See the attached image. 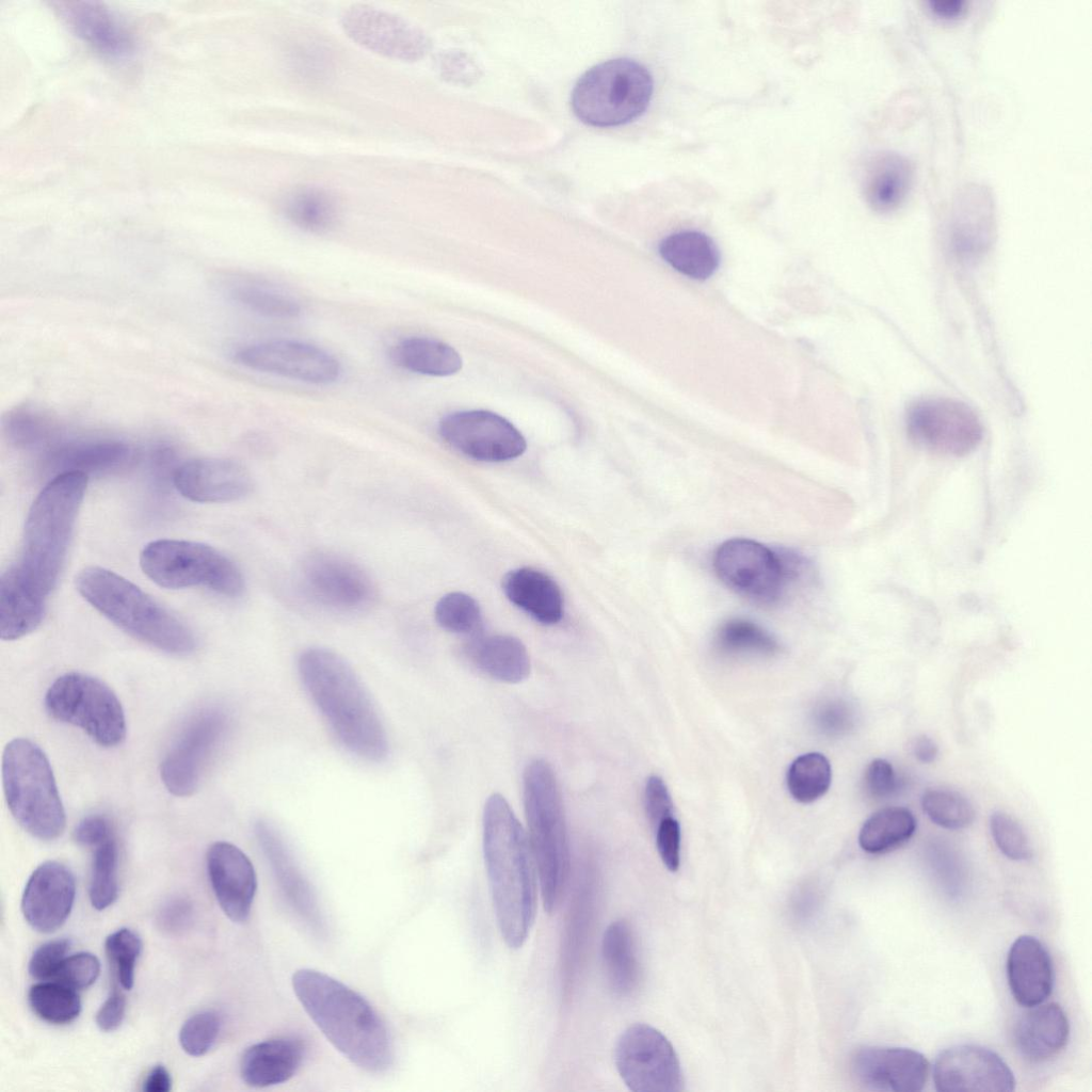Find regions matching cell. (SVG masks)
<instances>
[{
  "instance_id": "obj_1",
  "label": "cell",
  "mask_w": 1092,
  "mask_h": 1092,
  "mask_svg": "<svg viewBox=\"0 0 1092 1092\" xmlns=\"http://www.w3.org/2000/svg\"><path fill=\"white\" fill-rule=\"evenodd\" d=\"M483 853L495 916L505 944L524 945L536 914V869L529 839L508 801L488 797Z\"/></svg>"
},
{
  "instance_id": "obj_2",
  "label": "cell",
  "mask_w": 1092,
  "mask_h": 1092,
  "mask_svg": "<svg viewBox=\"0 0 1092 1092\" xmlns=\"http://www.w3.org/2000/svg\"><path fill=\"white\" fill-rule=\"evenodd\" d=\"M292 987L311 1021L353 1064L369 1073H382L392 1065L390 1033L364 996L311 968L296 970Z\"/></svg>"
},
{
  "instance_id": "obj_3",
  "label": "cell",
  "mask_w": 1092,
  "mask_h": 1092,
  "mask_svg": "<svg viewBox=\"0 0 1092 1092\" xmlns=\"http://www.w3.org/2000/svg\"><path fill=\"white\" fill-rule=\"evenodd\" d=\"M301 680L339 741L356 756L386 757L385 728L371 697L351 665L338 654L310 647L299 657Z\"/></svg>"
},
{
  "instance_id": "obj_4",
  "label": "cell",
  "mask_w": 1092,
  "mask_h": 1092,
  "mask_svg": "<svg viewBox=\"0 0 1092 1092\" xmlns=\"http://www.w3.org/2000/svg\"><path fill=\"white\" fill-rule=\"evenodd\" d=\"M87 478L77 471L55 475L29 509L20 559L15 565L22 577L45 596L57 585L63 568Z\"/></svg>"
},
{
  "instance_id": "obj_5",
  "label": "cell",
  "mask_w": 1092,
  "mask_h": 1092,
  "mask_svg": "<svg viewBox=\"0 0 1092 1092\" xmlns=\"http://www.w3.org/2000/svg\"><path fill=\"white\" fill-rule=\"evenodd\" d=\"M76 588L93 608L133 638L172 655L195 651L192 629L125 577L89 566L77 575Z\"/></svg>"
},
{
  "instance_id": "obj_6",
  "label": "cell",
  "mask_w": 1092,
  "mask_h": 1092,
  "mask_svg": "<svg viewBox=\"0 0 1092 1092\" xmlns=\"http://www.w3.org/2000/svg\"><path fill=\"white\" fill-rule=\"evenodd\" d=\"M523 785L528 839L541 898L545 911L551 913L564 894L569 870L563 800L555 771L543 759L527 765Z\"/></svg>"
},
{
  "instance_id": "obj_7",
  "label": "cell",
  "mask_w": 1092,
  "mask_h": 1092,
  "mask_svg": "<svg viewBox=\"0 0 1092 1092\" xmlns=\"http://www.w3.org/2000/svg\"><path fill=\"white\" fill-rule=\"evenodd\" d=\"M2 781L7 807L26 832L45 841L63 834L64 806L50 762L35 742L16 738L6 744Z\"/></svg>"
},
{
  "instance_id": "obj_8",
  "label": "cell",
  "mask_w": 1092,
  "mask_h": 1092,
  "mask_svg": "<svg viewBox=\"0 0 1092 1092\" xmlns=\"http://www.w3.org/2000/svg\"><path fill=\"white\" fill-rule=\"evenodd\" d=\"M653 95L648 70L629 59H613L585 71L572 93V108L594 127L624 125L639 117Z\"/></svg>"
},
{
  "instance_id": "obj_9",
  "label": "cell",
  "mask_w": 1092,
  "mask_h": 1092,
  "mask_svg": "<svg viewBox=\"0 0 1092 1092\" xmlns=\"http://www.w3.org/2000/svg\"><path fill=\"white\" fill-rule=\"evenodd\" d=\"M140 566L156 584L172 590L203 587L226 597H238L244 577L226 555L193 541L160 539L144 546Z\"/></svg>"
},
{
  "instance_id": "obj_10",
  "label": "cell",
  "mask_w": 1092,
  "mask_h": 1092,
  "mask_svg": "<svg viewBox=\"0 0 1092 1092\" xmlns=\"http://www.w3.org/2000/svg\"><path fill=\"white\" fill-rule=\"evenodd\" d=\"M44 704L53 719L81 728L101 746L118 745L126 737L121 701L94 676L79 672L59 676L48 688Z\"/></svg>"
},
{
  "instance_id": "obj_11",
  "label": "cell",
  "mask_w": 1092,
  "mask_h": 1092,
  "mask_svg": "<svg viewBox=\"0 0 1092 1092\" xmlns=\"http://www.w3.org/2000/svg\"><path fill=\"white\" fill-rule=\"evenodd\" d=\"M802 558L748 539L721 544L713 556L718 577L729 589L757 604L771 605L802 572Z\"/></svg>"
},
{
  "instance_id": "obj_12",
  "label": "cell",
  "mask_w": 1092,
  "mask_h": 1092,
  "mask_svg": "<svg viewBox=\"0 0 1092 1092\" xmlns=\"http://www.w3.org/2000/svg\"><path fill=\"white\" fill-rule=\"evenodd\" d=\"M615 1067L633 1092H679L684 1075L671 1042L658 1029L643 1023L627 1027L616 1040Z\"/></svg>"
},
{
  "instance_id": "obj_13",
  "label": "cell",
  "mask_w": 1092,
  "mask_h": 1092,
  "mask_svg": "<svg viewBox=\"0 0 1092 1092\" xmlns=\"http://www.w3.org/2000/svg\"><path fill=\"white\" fill-rule=\"evenodd\" d=\"M906 422L914 443L941 455H965L982 438V424L977 414L952 399L931 398L916 402L908 413Z\"/></svg>"
},
{
  "instance_id": "obj_14",
  "label": "cell",
  "mask_w": 1092,
  "mask_h": 1092,
  "mask_svg": "<svg viewBox=\"0 0 1092 1092\" xmlns=\"http://www.w3.org/2000/svg\"><path fill=\"white\" fill-rule=\"evenodd\" d=\"M226 728L227 717L216 709L204 710L187 724L160 767L162 783L171 793L189 797L197 790L205 767Z\"/></svg>"
},
{
  "instance_id": "obj_15",
  "label": "cell",
  "mask_w": 1092,
  "mask_h": 1092,
  "mask_svg": "<svg viewBox=\"0 0 1092 1092\" xmlns=\"http://www.w3.org/2000/svg\"><path fill=\"white\" fill-rule=\"evenodd\" d=\"M234 359L252 370L316 384L336 382L341 373L335 356L315 344L273 339L237 349Z\"/></svg>"
},
{
  "instance_id": "obj_16",
  "label": "cell",
  "mask_w": 1092,
  "mask_h": 1092,
  "mask_svg": "<svg viewBox=\"0 0 1092 1092\" xmlns=\"http://www.w3.org/2000/svg\"><path fill=\"white\" fill-rule=\"evenodd\" d=\"M346 34L362 47L383 57L414 62L430 48L425 33L407 19L366 4H353L340 16Z\"/></svg>"
},
{
  "instance_id": "obj_17",
  "label": "cell",
  "mask_w": 1092,
  "mask_h": 1092,
  "mask_svg": "<svg viewBox=\"0 0 1092 1092\" xmlns=\"http://www.w3.org/2000/svg\"><path fill=\"white\" fill-rule=\"evenodd\" d=\"M441 438L464 455L484 462H503L524 453L521 433L505 418L488 411H463L445 416Z\"/></svg>"
},
{
  "instance_id": "obj_18",
  "label": "cell",
  "mask_w": 1092,
  "mask_h": 1092,
  "mask_svg": "<svg viewBox=\"0 0 1092 1092\" xmlns=\"http://www.w3.org/2000/svg\"><path fill=\"white\" fill-rule=\"evenodd\" d=\"M303 589L316 603L337 611L369 606L375 589L357 564L336 555L318 552L305 558L300 569Z\"/></svg>"
},
{
  "instance_id": "obj_19",
  "label": "cell",
  "mask_w": 1092,
  "mask_h": 1092,
  "mask_svg": "<svg viewBox=\"0 0 1092 1092\" xmlns=\"http://www.w3.org/2000/svg\"><path fill=\"white\" fill-rule=\"evenodd\" d=\"M933 1082L941 1092H1010L1015 1078L995 1051L973 1044L943 1050L933 1065Z\"/></svg>"
},
{
  "instance_id": "obj_20",
  "label": "cell",
  "mask_w": 1092,
  "mask_h": 1092,
  "mask_svg": "<svg viewBox=\"0 0 1092 1092\" xmlns=\"http://www.w3.org/2000/svg\"><path fill=\"white\" fill-rule=\"evenodd\" d=\"M851 1069L867 1090L915 1092L926 1086L930 1065L921 1053L912 1048L867 1045L855 1050Z\"/></svg>"
},
{
  "instance_id": "obj_21",
  "label": "cell",
  "mask_w": 1092,
  "mask_h": 1092,
  "mask_svg": "<svg viewBox=\"0 0 1092 1092\" xmlns=\"http://www.w3.org/2000/svg\"><path fill=\"white\" fill-rule=\"evenodd\" d=\"M76 882L70 869L48 861L30 876L21 898V911L36 931L51 933L68 918L75 902Z\"/></svg>"
},
{
  "instance_id": "obj_22",
  "label": "cell",
  "mask_w": 1092,
  "mask_h": 1092,
  "mask_svg": "<svg viewBox=\"0 0 1092 1092\" xmlns=\"http://www.w3.org/2000/svg\"><path fill=\"white\" fill-rule=\"evenodd\" d=\"M206 864L215 898L225 915L235 922H244L257 890V877L247 855L227 841L213 842L207 851Z\"/></svg>"
},
{
  "instance_id": "obj_23",
  "label": "cell",
  "mask_w": 1092,
  "mask_h": 1092,
  "mask_svg": "<svg viewBox=\"0 0 1092 1092\" xmlns=\"http://www.w3.org/2000/svg\"><path fill=\"white\" fill-rule=\"evenodd\" d=\"M173 482L182 497L202 503L239 500L253 488L247 469L224 457L187 461L174 470Z\"/></svg>"
},
{
  "instance_id": "obj_24",
  "label": "cell",
  "mask_w": 1092,
  "mask_h": 1092,
  "mask_svg": "<svg viewBox=\"0 0 1092 1092\" xmlns=\"http://www.w3.org/2000/svg\"><path fill=\"white\" fill-rule=\"evenodd\" d=\"M1006 971L1010 992L1018 1005L1030 1008L1051 995L1054 963L1046 946L1037 937L1024 934L1012 943Z\"/></svg>"
},
{
  "instance_id": "obj_25",
  "label": "cell",
  "mask_w": 1092,
  "mask_h": 1092,
  "mask_svg": "<svg viewBox=\"0 0 1092 1092\" xmlns=\"http://www.w3.org/2000/svg\"><path fill=\"white\" fill-rule=\"evenodd\" d=\"M1069 1037V1018L1056 1002L1030 1007L1018 1017L1013 1030L1016 1049L1031 1062L1054 1058L1064 1048Z\"/></svg>"
},
{
  "instance_id": "obj_26",
  "label": "cell",
  "mask_w": 1092,
  "mask_h": 1092,
  "mask_svg": "<svg viewBox=\"0 0 1092 1092\" xmlns=\"http://www.w3.org/2000/svg\"><path fill=\"white\" fill-rule=\"evenodd\" d=\"M305 1057V1045L295 1037H278L247 1047L240 1059V1076L254 1088L284 1083L292 1078Z\"/></svg>"
},
{
  "instance_id": "obj_27",
  "label": "cell",
  "mask_w": 1092,
  "mask_h": 1092,
  "mask_svg": "<svg viewBox=\"0 0 1092 1092\" xmlns=\"http://www.w3.org/2000/svg\"><path fill=\"white\" fill-rule=\"evenodd\" d=\"M63 14L74 32L100 54L113 59L129 58L134 42L126 26L109 9L95 2L68 3Z\"/></svg>"
},
{
  "instance_id": "obj_28",
  "label": "cell",
  "mask_w": 1092,
  "mask_h": 1092,
  "mask_svg": "<svg viewBox=\"0 0 1092 1092\" xmlns=\"http://www.w3.org/2000/svg\"><path fill=\"white\" fill-rule=\"evenodd\" d=\"M46 597L34 589L16 565L0 578V637L5 641L20 639L35 630L46 613Z\"/></svg>"
},
{
  "instance_id": "obj_29",
  "label": "cell",
  "mask_w": 1092,
  "mask_h": 1092,
  "mask_svg": "<svg viewBox=\"0 0 1092 1092\" xmlns=\"http://www.w3.org/2000/svg\"><path fill=\"white\" fill-rule=\"evenodd\" d=\"M502 590L511 603L542 624L552 625L562 619V592L544 572L531 567L511 571L502 580Z\"/></svg>"
},
{
  "instance_id": "obj_30",
  "label": "cell",
  "mask_w": 1092,
  "mask_h": 1092,
  "mask_svg": "<svg viewBox=\"0 0 1092 1092\" xmlns=\"http://www.w3.org/2000/svg\"><path fill=\"white\" fill-rule=\"evenodd\" d=\"M465 653L477 669L503 682L517 684L530 674L528 651L520 640L512 636H472Z\"/></svg>"
},
{
  "instance_id": "obj_31",
  "label": "cell",
  "mask_w": 1092,
  "mask_h": 1092,
  "mask_svg": "<svg viewBox=\"0 0 1092 1092\" xmlns=\"http://www.w3.org/2000/svg\"><path fill=\"white\" fill-rule=\"evenodd\" d=\"M131 456L130 446L119 439L102 438L66 443L48 452V469L55 473L77 471L86 476L113 469Z\"/></svg>"
},
{
  "instance_id": "obj_32",
  "label": "cell",
  "mask_w": 1092,
  "mask_h": 1092,
  "mask_svg": "<svg viewBox=\"0 0 1092 1092\" xmlns=\"http://www.w3.org/2000/svg\"><path fill=\"white\" fill-rule=\"evenodd\" d=\"M601 957L608 983L619 997L631 995L641 980L636 942L630 925L624 919L612 921L604 932Z\"/></svg>"
},
{
  "instance_id": "obj_33",
  "label": "cell",
  "mask_w": 1092,
  "mask_h": 1092,
  "mask_svg": "<svg viewBox=\"0 0 1092 1092\" xmlns=\"http://www.w3.org/2000/svg\"><path fill=\"white\" fill-rule=\"evenodd\" d=\"M912 181V164L904 156L895 151L880 154L867 172L866 198L874 210L892 211L908 196Z\"/></svg>"
},
{
  "instance_id": "obj_34",
  "label": "cell",
  "mask_w": 1092,
  "mask_h": 1092,
  "mask_svg": "<svg viewBox=\"0 0 1092 1092\" xmlns=\"http://www.w3.org/2000/svg\"><path fill=\"white\" fill-rule=\"evenodd\" d=\"M389 355L398 367L423 375L448 376L462 368V358L454 348L429 337L404 338L391 347Z\"/></svg>"
},
{
  "instance_id": "obj_35",
  "label": "cell",
  "mask_w": 1092,
  "mask_h": 1092,
  "mask_svg": "<svg viewBox=\"0 0 1092 1092\" xmlns=\"http://www.w3.org/2000/svg\"><path fill=\"white\" fill-rule=\"evenodd\" d=\"M255 833L282 888L306 914L312 913L310 888L277 829L266 820L255 825Z\"/></svg>"
},
{
  "instance_id": "obj_36",
  "label": "cell",
  "mask_w": 1092,
  "mask_h": 1092,
  "mask_svg": "<svg viewBox=\"0 0 1092 1092\" xmlns=\"http://www.w3.org/2000/svg\"><path fill=\"white\" fill-rule=\"evenodd\" d=\"M661 257L678 272L695 279H706L719 266V252L703 232L682 230L665 237L660 245Z\"/></svg>"
},
{
  "instance_id": "obj_37",
  "label": "cell",
  "mask_w": 1092,
  "mask_h": 1092,
  "mask_svg": "<svg viewBox=\"0 0 1092 1092\" xmlns=\"http://www.w3.org/2000/svg\"><path fill=\"white\" fill-rule=\"evenodd\" d=\"M285 216L296 227L310 232L332 228L338 216L335 196L324 189L304 187L286 195L282 203Z\"/></svg>"
},
{
  "instance_id": "obj_38",
  "label": "cell",
  "mask_w": 1092,
  "mask_h": 1092,
  "mask_svg": "<svg viewBox=\"0 0 1092 1092\" xmlns=\"http://www.w3.org/2000/svg\"><path fill=\"white\" fill-rule=\"evenodd\" d=\"M915 829L916 820L909 809L883 808L864 822L858 834V844L869 854H882L906 842Z\"/></svg>"
},
{
  "instance_id": "obj_39",
  "label": "cell",
  "mask_w": 1092,
  "mask_h": 1092,
  "mask_svg": "<svg viewBox=\"0 0 1092 1092\" xmlns=\"http://www.w3.org/2000/svg\"><path fill=\"white\" fill-rule=\"evenodd\" d=\"M227 295L250 311L273 319L300 316L301 305L289 294L258 280L236 277L226 283Z\"/></svg>"
},
{
  "instance_id": "obj_40",
  "label": "cell",
  "mask_w": 1092,
  "mask_h": 1092,
  "mask_svg": "<svg viewBox=\"0 0 1092 1092\" xmlns=\"http://www.w3.org/2000/svg\"><path fill=\"white\" fill-rule=\"evenodd\" d=\"M2 429L7 440L20 449L41 447L57 434L54 419L30 404H18L9 410L2 418Z\"/></svg>"
},
{
  "instance_id": "obj_41",
  "label": "cell",
  "mask_w": 1092,
  "mask_h": 1092,
  "mask_svg": "<svg viewBox=\"0 0 1092 1092\" xmlns=\"http://www.w3.org/2000/svg\"><path fill=\"white\" fill-rule=\"evenodd\" d=\"M831 782L830 761L823 754L817 752L797 757L786 775L789 793L801 803H812L824 796Z\"/></svg>"
},
{
  "instance_id": "obj_42",
  "label": "cell",
  "mask_w": 1092,
  "mask_h": 1092,
  "mask_svg": "<svg viewBox=\"0 0 1092 1092\" xmlns=\"http://www.w3.org/2000/svg\"><path fill=\"white\" fill-rule=\"evenodd\" d=\"M28 1000L33 1012L50 1024H68L81 1012V999L76 990L58 981L32 985Z\"/></svg>"
},
{
  "instance_id": "obj_43",
  "label": "cell",
  "mask_w": 1092,
  "mask_h": 1092,
  "mask_svg": "<svg viewBox=\"0 0 1092 1092\" xmlns=\"http://www.w3.org/2000/svg\"><path fill=\"white\" fill-rule=\"evenodd\" d=\"M118 850L114 835L94 847L89 897L98 911L112 905L118 897Z\"/></svg>"
},
{
  "instance_id": "obj_44",
  "label": "cell",
  "mask_w": 1092,
  "mask_h": 1092,
  "mask_svg": "<svg viewBox=\"0 0 1092 1092\" xmlns=\"http://www.w3.org/2000/svg\"><path fill=\"white\" fill-rule=\"evenodd\" d=\"M717 648L727 655H772L777 651V643L757 624L734 619L724 623L716 635Z\"/></svg>"
},
{
  "instance_id": "obj_45",
  "label": "cell",
  "mask_w": 1092,
  "mask_h": 1092,
  "mask_svg": "<svg viewBox=\"0 0 1092 1092\" xmlns=\"http://www.w3.org/2000/svg\"><path fill=\"white\" fill-rule=\"evenodd\" d=\"M434 616L441 628L454 633L472 637L482 628L479 604L462 592H450L441 596L435 605Z\"/></svg>"
},
{
  "instance_id": "obj_46",
  "label": "cell",
  "mask_w": 1092,
  "mask_h": 1092,
  "mask_svg": "<svg viewBox=\"0 0 1092 1092\" xmlns=\"http://www.w3.org/2000/svg\"><path fill=\"white\" fill-rule=\"evenodd\" d=\"M921 807L931 821L949 830L964 829L975 817L969 801L948 789L927 790L921 797Z\"/></svg>"
},
{
  "instance_id": "obj_47",
  "label": "cell",
  "mask_w": 1092,
  "mask_h": 1092,
  "mask_svg": "<svg viewBox=\"0 0 1092 1092\" xmlns=\"http://www.w3.org/2000/svg\"><path fill=\"white\" fill-rule=\"evenodd\" d=\"M105 949L114 966L118 982L125 990H130L134 982L135 964L142 951L141 937L129 928H121L106 938Z\"/></svg>"
},
{
  "instance_id": "obj_48",
  "label": "cell",
  "mask_w": 1092,
  "mask_h": 1092,
  "mask_svg": "<svg viewBox=\"0 0 1092 1092\" xmlns=\"http://www.w3.org/2000/svg\"><path fill=\"white\" fill-rule=\"evenodd\" d=\"M220 1031V1016L212 1011H203L183 1023L179 1031V1043L187 1054L199 1057L211 1049Z\"/></svg>"
},
{
  "instance_id": "obj_49",
  "label": "cell",
  "mask_w": 1092,
  "mask_h": 1092,
  "mask_svg": "<svg viewBox=\"0 0 1092 1092\" xmlns=\"http://www.w3.org/2000/svg\"><path fill=\"white\" fill-rule=\"evenodd\" d=\"M990 829L997 848L1013 861L1032 856V848L1022 825L1011 816L996 812L991 816Z\"/></svg>"
},
{
  "instance_id": "obj_50",
  "label": "cell",
  "mask_w": 1092,
  "mask_h": 1092,
  "mask_svg": "<svg viewBox=\"0 0 1092 1092\" xmlns=\"http://www.w3.org/2000/svg\"><path fill=\"white\" fill-rule=\"evenodd\" d=\"M99 973L100 963L97 957L90 952H79L63 960L53 980L81 990L92 985Z\"/></svg>"
},
{
  "instance_id": "obj_51",
  "label": "cell",
  "mask_w": 1092,
  "mask_h": 1092,
  "mask_svg": "<svg viewBox=\"0 0 1092 1092\" xmlns=\"http://www.w3.org/2000/svg\"><path fill=\"white\" fill-rule=\"evenodd\" d=\"M70 942L66 938L49 941L33 952L28 970L32 978L37 980L53 979L61 963L66 958Z\"/></svg>"
},
{
  "instance_id": "obj_52",
  "label": "cell",
  "mask_w": 1092,
  "mask_h": 1092,
  "mask_svg": "<svg viewBox=\"0 0 1092 1092\" xmlns=\"http://www.w3.org/2000/svg\"><path fill=\"white\" fill-rule=\"evenodd\" d=\"M656 846L664 866L672 872L680 865V826L673 817L663 819L656 828Z\"/></svg>"
},
{
  "instance_id": "obj_53",
  "label": "cell",
  "mask_w": 1092,
  "mask_h": 1092,
  "mask_svg": "<svg viewBox=\"0 0 1092 1092\" xmlns=\"http://www.w3.org/2000/svg\"><path fill=\"white\" fill-rule=\"evenodd\" d=\"M644 806L647 818L655 829L663 819L673 816V802L661 777L651 775L644 788Z\"/></svg>"
},
{
  "instance_id": "obj_54",
  "label": "cell",
  "mask_w": 1092,
  "mask_h": 1092,
  "mask_svg": "<svg viewBox=\"0 0 1092 1092\" xmlns=\"http://www.w3.org/2000/svg\"><path fill=\"white\" fill-rule=\"evenodd\" d=\"M864 784L870 797L885 799L893 796L898 788V778L893 766L885 759H873L867 767Z\"/></svg>"
},
{
  "instance_id": "obj_55",
  "label": "cell",
  "mask_w": 1092,
  "mask_h": 1092,
  "mask_svg": "<svg viewBox=\"0 0 1092 1092\" xmlns=\"http://www.w3.org/2000/svg\"><path fill=\"white\" fill-rule=\"evenodd\" d=\"M193 920V905L183 897H175L166 901L158 913L160 928L168 933H180L187 930Z\"/></svg>"
},
{
  "instance_id": "obj_56",
  "label": "cell",
  "mask_w": 1092,
  "mask_h": 1092,
  "mask_svg": "<svg viewBox=\"0 0 1092 1092\" xmlns=\"http://www.w3.org/2000/svg\"><path fill=\"white\" fill-rule=\"evenodd\" d=\"M113 835L112 826L107 818L100 815H90L83 818L75 828L74 840L83 847H96Z\"/></svg>"
},
{
  "instance_id": "obj_57",
  "label": "cell",
  "mask_w": 1092,
  "mask_h": 1092,
  "mask_svg": "<svg viewBox=\"0 0 1092 1092\" xmlns=\"http://www.w3.org/2000/svg\"><path fill=\"white\" fill-rule=\"evenodd\" d=\"M125 1012V996L118 989L114 987L96 1013V1025L102 1031H113L121 1026Z\"/></svg>"
},
{
  "instance_id": "obj_58",
  "label": "cell",
  "mask_w": 1092,
  "mask_h": 1092,
  "mask_svg": "<svg viewBox=\"0 0 1092 1092\" xmlns=\"http://www.w3.org/2000/svg\"><path fill=\"white\" fill-rule=\"evenodd\" d=\"M817 722L823 732L837 735L848 730L853 720L851 710L846 705L831 703L820 708Z\"/></svg>"
},
{
  "instance_id": "obj_59",
  "label": "cell",
  "mask_w": 1092,
  "mask_h": 1092,
  "mask_svg": "<svg viewBox=\"0 0 1092 1092\" xmlns=\"http://www.w3.org/2000/svg\"><path fill=\"white\" fill-rule=\"evenodd\" d=\"M171 1089L172 1077L162 1064L155 1065L143 1082L145 1092H168Z\"/></svg>"
},
{
  "instance_id": "obj_60",
  "label": "cell",
  "mask_w": 1092,
  "mask_h": 1092,
  "mask_svg": "<svg viewBox=\"0 0 1092 1092\" xmlns=\"http://www.w3.org/2000/svg\"><path fill=\"white\" fill-rule=\"evenodd\" d=\"M932 12L943 18H953L963 11L962 0H931L928 2Z\"/></svg>"
},
{
  "instance_id": "obj_61",
  "label": "cell",
  "mask_w": 1092,
  "mask_h": 1092,
  "mask_svg": "<svg viewBox=\"0 0 1092 1092\" xmlns=\"http://www.w3.org/2000/svg\"><path fill=\"white\" fill-rule=\"evenodd\" d=\"M913 752L919 761L930 764L936 758L937 746L929 737L920 736L914 742Z\"/></svg>"
}]
</instances>
